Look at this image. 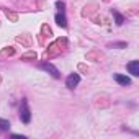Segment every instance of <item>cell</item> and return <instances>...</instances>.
Instances as JSON below:
<instances>
[{
    "label": "cell",
    "instance_id": "8fae6325",
    "mask_svg": "<svg viewBox=\"0 0 139 139\" xmlns=\"http://www.w3.org/2000/svg\"><path fill=\"white\" fill-rule=\"evenodd\" d=\"M57 8L61 10V11H64V3L62 2H57Z\"/></svg>",
    "mask_w": 139,
    "mask_h": 139
},
{
    "label": "cell",
    "instance_id": "5b68a950",
    "mask_svg": "<svg viewBox=\"0 0 139 139\" xmlns=\"http://www.w3.org/2000/svg\"><path fill=\"white\" fill-rule=\"evenodd\" d=\"M43 69H44V70H49L54 77H59V70H57L56 67H54L52 64H43Z\"/></svg>",
    "mask_w": 139,
    "mask_h": 139
},
{
    "label": "cell",
    "instance_id": "277c9868",
    "mask_svg": "<svg viewBox=\"0 0 139 139\" xmlns=\"http://www.w3.org/2000/svg\"><path fill=\"white\" fill-rule=\"evenodd\" d=\"M114 80H116L118 83H121V85H129L131 80L126 75H121V74H114Z\"/></svg>",
    "mask_w": 139,
    "mask_h": 139
},
{
    "label": "cell",
    "instance_id": "9c48e42d",
    "mask_svg": "<svg viewBox=\"0 0 139 139\" xmlns=\"http://www.w3.org/2000/svg\"><path fill=\"white\" fill-rule=\"evenodd\" d=\"M23 57H25V59H29V57H31V59H36V52H28V54H25Z\"/></svg>",
    "mask_w": 139,
    "mask_h": 139
},
{
    "label": "cell",
    "instance_id": "52a82bcc",
    "mask_svg": "<svg viewBox=\"0 0 139 139\" xmlns=\"http://www.w3.org/2000/svg\"><path fill=\"white\" fill-rule=\"evenodd\" d=\"M113 15H114V18H116V23H118V25H121V23H123V16L119 15L118 11H113Z\"/></svg>",
    "mask_w": 139,
    "mask_h": 139
},
{
    "label": "cell",
    "instance_id": "7a4b0ae2",
    "mask_svg": "<svg viewBox=\"0 0 139 139\" xmlns=\"http://www.w3.org/2000/svg\"><path fill=\"white\" fill-rule=\"evenodd\" d=\"M78 82H80V77H78V74H70V75L67 77V80H65V85H67L69 88H74Z\"/></svg>",
    "mask_w": 139,
    "mask_h": 139
},
{
    "label": "cell",
    "instance_id": "3957f363",
    "mask_svg": "<svg viewBox=\"0 0 139 139\" xmlns=\"http://www.w3.org/2000/svg\"><path fill=\"white\" fill-rule=\"evenodd\" d=\"M128 70L132 75H139V61H132L128 64Z\"/></svg>",
    "mask_w": 139,
    "mask_h": 139
},
{
    "label": "cell",
    "instance_id": "6da1fadb",
    "mask_svg": "<svg viewBox=\"0 0 139 139\" xmlns=\"http://www.w3.org/2000/svg\"><path fill=\"white\" fill-rule=\"evenodd\" d=\"M20 116H21V121L25 123V124H28L29 119H31V113H29V110H28L26 101H23V105H21V108H20Z\"/></svg>",
    "mask_w": 139,
    "mask_h": 139
},
{
    "label": "cell",
    "instance_id": "7c38bea8",
    "mask_svg": "<svg viewBox=\"0 0 139 139\" xmlns=\"http://www.w3.org/2000/svg\"><path fill=\"white\" fill-rule=\"evenodd\" d=\"M7 16H10L11 20H16V15L15 13H10V11H7Z\"/></svg>",
    "mask_w": 139,
    "mask_h": 139
},
{
    "label": "cell",
    "instance_id": "ba28073f",
    "mask_svg": "<svg viewBox=\"0 0 139 139\" xmlns=\"http://www.w3.org/2000/svg\"><path fill=\"white\" fill-rule=\"evenodd\" d=\"M8 126H10L8 121H5V119H0V128H2V129H8Z\"/></svg>",
    "mask_w": 139,
    "mask_h": 139
},
{
    "label": "cell",
    "instance_id": "8992f818",
    "mask_svg": "<svg viewBox=\"0 0 139 139\" xmlns=\"http://www.w3.org/2000/svg\"><path fill=\"white\" fill-rule=\"evenodd\" d=\"M56 21H57V25H59V26H62V28H65V25H67V23H65V16H64L62 11L56 15Z\"/></svg>",
    "mask_w": 139,
    "mask_h": 139
},
{
    "label": "cell",
    "instance_id": "4fadbf2b",
    "mask_svg": "<svg viewBox=\"0 0 139 139\" xmlns=\"http://www.w3.org/2000/svg\"><path fill=\"white\" fill-rule=\"evenodd\" d=\"M2 54H13V49H5Z\"/></svg>",
    "mask_w": 139,
    "mask_h": 139
},
{
    "label": "cell",
    "instance_id": "30bf717a",
    "mask_svg": "<svg viewBox=\"0 0 139 139\" xmlns=\"http://www.w3.org/2000/svg\"><path fill=\"white\" fill-rule=\"evenodd\" d=\"M43 31H44V33H46V34H47V36H51V29H49V28H47V26H46V25H44V26H43Z\"/></svg>",
    "mask_w": 139,
    "mask_h": 139
}]
</instances>
